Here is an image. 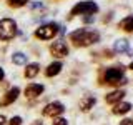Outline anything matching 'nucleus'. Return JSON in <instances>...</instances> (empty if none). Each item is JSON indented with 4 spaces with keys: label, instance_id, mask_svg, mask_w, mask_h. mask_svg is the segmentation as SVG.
<instances>
[{
    "label": "nucleus",
    "instance_id": "1",
    "mask_svg": "<svg viewBox=\"0 0 133 125\" xmlns=\"http://www.w3.org/2000/svg\"><path fill=\"white\" fill-rule=\"evenodd\" d=\"M100 40V33L97 30H88V28H78L70 33V42L75 47H88Z\"/></svg>",
    "mask_w": 133,
    "mask_h": 125
},
{
    "label": "nucleus",
    "instance_id": "2",
    "mask_svg": "<svg viewBox=\"0 0 133 125\" xmlns=\"http://www.w3.org/2000/svg\"><path fill=\"white\" fill-rule=\"evenodd\" d=\"M103 83H108V85H125L128 83L127 77H125V68L122 65L120 67H108V68L103 72Z\"/></svg>",
    "mask_w": 133,
    "mask_h": 125
},
{
    "label": "nucleus",
    "instance_id": "3",
    "mask_svg": "<svg viewBox=\"0 0 133 125\" xmlns=\"http://www.w3.org/2000/svg\"><path fill=\"white\" fill-rule=\"evenodd\" d=\"M98 12V5L91 0H85V2H78L72 10H70V17L68 18H73L77 15H95Z\"/></svg>",
    "mask_w": 133,
    "mask_h": 125
},
{
    "label": "nucleus",
    "instance_id": "4",
    "mask_svg": "<svg viewBox=\"0 0 133 125\" xmlns=\"http://www.w3.org/2000/svg\"><path fill=\"white\" fill-rule=\"evenodd\" d=\"M18 33L17 30V23L14 18H2L0 20V40L8 42Z\"/></svg>",
    "mask_w": 133,
    "mask_h": 125
},
{
    "label": "nucleus",
    "instance_id": "5",
    "mask_svg": "<svg viewBox=\"0 0 133 125\" xmlns=\"http://www.w3.org/2000/svg\"><path fill=\"white\" fill-rule=\"evenodd\" d=\"M58 32H60V27H58L57 23L50 22V23H45V25H42V27L37 28V30H35V37L38 40H52Z\"/></svg>",
    "mask_w": 133,
    "mask_h": 125
},
{
    "label": "nucleus",
    "instance_id": "6",
    "mask_svg": "<svg viewBox=\"0 0 133 125\" xmlns=\"http://www.w3.org/2000/svg\"><path fill=\"white\" fill-rule=\"evenodd\" d=\"M65 112V107H63V103H60V102H50L45 105L43 108V114L45 117H53V118H57V117H60L62 114Z\"/></svg>",
    "mask_w": 133,
    "mask_h": 125
},
{
    "label": "nucleus",
    "instance_id": "7",
    "mask_svg": "<svg viewBox=\"0 0 133 125\" xmlns=\"http://www.w3.org/2000/svg\"><path fill=\"white\" fill-rule=\"evenodd\" d=\"M50 53H52L53 57H57V58H63V57L68 55V47H66V43L63 40L53 42V43L50 45Z\"/></svg>",
    "mask_w": 133,
    "mask_h": 125
},
{
    "label": "nucleus",
    "instance_id": "8",
    "mask_svg": "<svg viewBox=\"0 0 133 125\" xmlns=\"http://www.w3.org/2000/svg\"><path fill=\"white\" fill-rule=\"evenodd\" d=\"M18 95H20V89H18V87H12V89H8L5 92V95L2 97V100H0V107L12 105V103L18 98Z\"/></svg>",
    "mask_w": 133,
    "mask_h": 125
},
{
    "label": "nucleus",
    "instance_id": "9",
    "mask_svg": "<svg viewBox=\"0 0 133 125\" xmlns=\"http://www.w3.org/2000/svg\"><path fill=\"white\" fill-rule=\"evenodd\" d=\"M43 90H45V87L42 85V83H28V85L25 87L23 93H25L27 98H37L43 93Z\"/></svg>",
    "mask_w": 133,
    "mask_h": 125
},
{
    "label": "nucleus",
    "instance_id": "10",
    "mask_svg": "<svg viewBox=\"0 0 133 125\" xmlns=\"http://www.w3.org/2000/svg\"><path fill=\"white\" fill-rule=\"evenodd\" d=\"M123 97H125V92L123 90H115V92H111V93H107L105 95V102L116 105V103H118Z\"/></svg>",
    "mask_w": 133,
    "mask_h": 125
},
{
    "label": "nucleus",
    "instance_id": "11",
    "mask_svg": "<svg viewBox=\"0 0 133 125\" xmlns=\"http://www.w3.org/2000/svg\"><path fill=\"white\" fill-rule=\"evenodd\" d=\"M97 103V98L95 97H91V95H87V97H83L80 100V110L82 112H88L93 108V105Z\"/></svg>",
    "mask_w": 133,
    "mask_h": 125
},
{
    "label": "nucleus",
    "instance_id": "12",
    "mask_svg": "<svg viewBox=\"0 0 133 125\" xmlns=\"http://www.w3.org/2000/svg\"><path fill=\"white\" fill-rule=\"evenodd\" d=\"M62 68H63V65H62V62H52L47 68H45V75L47 77H55L62 72Z\"/></svg>",
    "mask_w": 133,
    "mask_h": 125
},
{
    "label": "nucleus",
    "instance_id": "13",
    "mask_svg": "<svg viewBox=\"0 0 133 125\" xmlns=\"http://www.w3.org/2000/svg\"><path fill=\"white\" fill-rule=\"evenodd\" d=\"M38 72H40L38 64H27V67L23 70V75H25V78H33V77L38 75Z\"/></svg>",
    "mask_w": 133,
    "mask_h": 125
},
{
    "label": "nucleus",
    "instance_id": "14",
    "mask_svg": "<svg viewBox=\"0 0 133 125\" xmlns=\"http://www.w3.org/2000/svg\"><path fill=\"white\" fill-rule=\"evenodd\" d=\"M130 110H131V103H128V102H118V103L113 107V114H115V115L128 114Z\"/></svg>",
    "mask_w": 133,
    "mask_h": 125
},
{
    "label": "nucleus",
    "instance_id": "15",
    "mask_svg": "<svg viewBox=\"0 0 133 125\" xmlns=\"http://www.w3.org/2000/svg\"><path fill=\"white\" fill-rule=\"evenodd\" d=\"M120 28H123L125 32H133V15L125 17L122 22H120Z\"/></svg>",
    "mask_w": 133,
    "mask_h": 125
},
{
    "label": "nucleus",
    "instance_id": "16",
    "mask_svg": "<svg viewBox=\"0 0 133 125\" xmlns=\"http://www.w3.org/2000/svg\"><path fill=\"white\" fill-rule=\"evenodd\" d=\"M12 62H14L15 65H27V55L22 52H15L14 55H12Z\"/></svg>",
    "mask_w": 133,
    "mask_h": 125
},
{
    "label": "nucleus",
    "instance_id": "17",
    "mask_svg": "<svg viewBox=\"0 0 133 125\" xmlns=\"http://www.w3.org/2000/svg\"><path fill=\"white\" fill-rule=\"evenodd\" d=\"M130 47H128V42L127 40H116L115 42V52H128Z\"/></svg>",
    "mask_w": 133,
    "mask_h": 125
},
{
    "label": "nucleus",
    "instance_id": "18",
    "mask_svg": "<svg viewBox=\"0 0 133 125\" xmlns=\"http://www.w3.org/2000/svg\"><path fill=\"white\" fill-rule=\"evenodd\" d=\"M28 2H30V0H7V3H8L10 7H14V8L23 7V5H27Z\"/></svg>",
    "mask_w": 133,
    "mask_h": 125
},
{
    "label": "nucleus",
    "instance_id": "19",
    "mask_svg": "<svg viewBox=\"0 0 133 125\" xmlns=\"http://www.w3.org/2000/svg\"><path fill=\"white\" fill-rule=\"evenodd\" d=\"M7 125H22V117H18V115L12 117V118L7 122Z\"/></svg>",
    "mask_w": 133,
    "mask_h": 125
},
{
    "label": "nucleus",
    "instance_id": "20",
    "mask_svg": "<svg viewBox=\"0 0 133 125\" xmlns=\"http://www.w3.org/2000/svg\"><path fill=\"white\" fill-rule=\"evenodd\" d=\"M53 125H68V122L62 117H57V118H53Z\"/></svg>",
    "mask_w": 133,
    "mask_h": 125
},
{
    "label": "nucleus",
    "instance_id": "21",
    "mask_svg": "<svg viewBox=\"0 0 133 125\" xmlns=\"http://www.w3.org/2000/svg\"><path fill=\"white\" fill-rule=\"evenodd\" d=\"M95 20V15H85L83 17V22L85 23H90V22H93Z\"/></svg>",
    "mask_w": 133,
    "mask_h": 125
},
{
    "label": "nucleus",
    "instance_id": "22",
    "mask_svg": "<svg viewBox=\"0 0 133 125\" xmlns=\"http://www.w3.org/2000/svg\"><path fill=\"white\" fill-rule=\"evenodd\" d=\"M122 125H133V120H130V118H125V120H122Z\"/></svg>",
    "mask_w": 133,
    "mask_h": 125
},
{
    "label": "nucleus",
    "instance_id": "23",
    "mask_svg": "<svg viewBox=\"0 0 133 125\" xmlns=\"http://www.w3.org/2000/svg\"><path fill=\"white\" fill-rule=\"evenodd\" d=\"M3 78H5V72H3V68L0 67V82H3Z\"/></svg>",
    "mask_w": 133,
    "mask_h": 125
},
{
    "label": "nucleus",
    "instance_id": "24",
    "mask_svg": "<svg viewBox=\"0 0 133 125\" xmlns=\"http://www.w3.org/2000/svg\"><path fill=\"white\" fill-rule=\"evenodd\" d=\"M0 125H7V118L3 115H0Z\"/></svg>",
    "mask_w": 133,
    "mask_h": 125
},
{
    "label": "nucleus",
    "instance_id": "25",
    "mask_svg": "<svg viewBox=\"0 0 133 125\" xmlns=\"http://www.w3.org/2000/svg\"><path fill=\"white\" fill-rule=\"evenodd\" d=\"M130 68H131V70H133V62H131V64H130Z\"/></svg>",
    "mask_w": 133,
    "mask_h": 125
}]
</instances>
